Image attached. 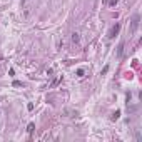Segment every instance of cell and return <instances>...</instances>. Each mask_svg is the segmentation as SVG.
Masks as SVG:
<instances>
[{"label":"cell","instance_id":"6da1fadb","mask_svg":"<svg viewBox=\"0 0 142 142\" xmlns=\"http://www.w3.org/2000/svg\"><path fill=\"white\" fill-rule=\"evenodd\" d=\"M119 29H120V25H119V24H117V25H114V27L110 29V32H109V37L112 39V37H114V35H115V34L119 32Z\"/></svg>","mask_w":142,"mask_h":142},{"label":"cell","instance_id":"7a4b0ae2","mask_svg":"<svg viewBox=\"0 0 142 142\" xmlns=\"http://www.w3.org/2000/svg\"><path fill=\"white\" fill-rule=\"evenodd\" d=\"M137 25H139V15H135V17H134V20H132V32L137 29Z\"/></svg>","mask_w":142,"mask_h":142},{"label":"cell","instance_id":"3957f363","mask_svg":"<svg viewBox=\"0 0 142 142\" xmlns=\"http://www.w3.org/2000/svg\"><path fill=\"white\" fill-rule=\"evenodd\" d=\"M79 40H80L79 34H72V42H74V44H79Z\"/></svg>","mask_w":142,"mask_h":142},{"label":"cell","instance_id":"277c9868","mask_svg":"<svg viewBox=\"0 0 142 142\" xmlns=\"http://www.w3.org/2000/svg\"><path fill=\"white\" fill-rule=\"evenodd\" d=\"M84 74H85V70H84V69H79V70H77V77H79V79H82Z\"/></svg>","mask_w":142,"mask_h":142},{"label":"cell","instance_id":"5b68a950","mask_svg":"<svg viewBox=\"0 0 142 142\" xmlns=\"http://www.w3.org/2000/svg\"><path fill=\"white\" fill-rule=\"evenodd\" d=\"M29 132H34V124H29V129H27Z\"/></svg>","mask_w":142,"mask_h":142},{"label":"cell","instance_id":"8992f818","mask_svg":"<svg viewBox=\"0 0 142 142\" xmlns=\"http://www.w3.org/2000/svg\"><path fill=\"white\" fill-rule=\"evenodd\" d=\"M115 4H117V0H110V7H114Z\"/></svg>","mask_w":142,"mask_h":142}]
</instances>
